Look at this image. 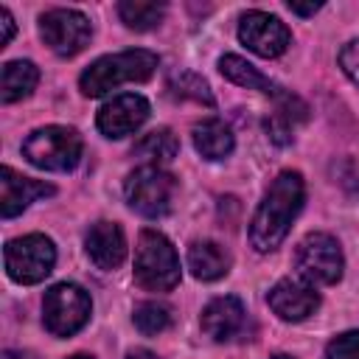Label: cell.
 I'll list each match as a JSON object with an SVG mask.
<instances>
[{
    "instance_id": "6da1fadb",
    "label": "cell",
    "mask_w": 359,
    "mask_h": 359,
    "mask_svg": "<svg viewBox=\"0 0 359 359\" xmlns=\"http://www.w3.org/2000/svg\"><path fill=\"white\" fill-rule=\"evenodd\" d=\"M306 199V182L297 171H280L269 191L264 194L252 222H250V244L258 252H272L286 238L292 222L297 219Z\"/></svg>"
},
{
    "instance_id": "7a4b0ae2",
    "label": "cell",
    "mask_w": 359,
    "mask_h": 359,
    "mask_svg": "<svg viewBox=\"0 0 359 359\" xmlns=\"http://www.w3.org/2000/svg\"><path fill=\"white\" fill-rule=\"evenodd\" d=\"M157 62H160L157 53L143 50V48L101 56L79 76V87H81L84 95L98 98V95H107L109 90H115L118 84L151 79V73L157 70Z\"/></svg>"
},
{
    "instance_id": "3957f363",
    "label": "cell",
    "mask_w": 359,
    "mask_h": 359,
    "mask_svg": "<svg viewBox=\"0 0 359 359\" xmlns=\"http://www.w3.org/2000/svg\"><path fill=\"white\" fill-rule=\"evenodd\" d=\"M135 280L149 292H168L180 283V258L163 233H140L135 247Z\"/></svg>"
},
{
    "instance_id": "277c9868",
    "label": "cell",
    "mask_w": 359,
    "mask_h": 359,
    "mask_svg": "<svg viewBox=\"0 0 359 359\" xmlns=\"http://www.w3.org/2000/svg\"><path fill=\"white\" fill-rule=\"evenodd\" d=\"M81 135L73 126H42L34 129L25 143L22 154L31 165L45 168V171H70L81 160Z\"/></svg>"
},
{
    "instance_id": "5b68a950",
    "label": "cell",
    "mask_w": 359,
    "mask_h": 359,
    "mask_svg": "<svg viewBox=\"0 0 359 359\" xmlns=\"http://www.w3.org/2000/svg\"><path fill=\"white\" fill-rule=\"evenodd\" d=\"M123 194L135 213H140L146 219H157L171 210V202L177 194V180L168 171H163L160 165H140L126 177Z\"/></svg>"
},
{
    "instance_id": "8992f818",
    "label": "cell",
    "mask_w": 359,
    "mask_h": 359,
    "mask_svg": "<svg viewBox=\"0 0 359 359\" xmlns=\"http://www.w3.org/2000/svg\"><path fill=\"white\" fill-rule=\"evenodd\" d=\"M3 261H6V272H8L11 280H17V283H39L53 272L56 247L42 233L20 236V238H11L6 244Z\"/></svg>"
},
{
    "instance_id": "52a82bcc",
    "label": "cell",
    "mask_w": 359,
    "mask_h": 359,
    "mask_svg": "<svg viewBox=\"0 0 359 359\" xmlns=\"http://www.w3.org/2000/svg\"><path fill=\"white\" fill-rule=\"evenodd\" d=\"M90 294L76 283H56L45 292L42 323L53 337H73L90 320Z\"/></svg>"
},
{
    "instance_id": "ba28073f",
    "label": "cell",
    "mask_w": 359,
    "mask_h": 359,
    "mask_svg": "<svg viewBox=\"0 0 359 359\" xmlns=\"http://www.w3.org/2000/svg\"><path fill=\"white\" fill-rule=\"evenodd\" d=\"M294 266L303 280L309 283H337L342 278V250L339 241L328 233H309L300 238L294 250Z\"/></svg>"
},
{
    "instance_id": "9c48e42d",
    "label": "cell",
    "mask_w": 359,
    "mask_h": 359,
    "mask_svg": "<svg viewBox=\"0 0 359 359\" xmlns=\"http://www.w3.org/2000/svg\"><path fill=\"white\" fill-rule=\"evenodd\" d=\"M39 34L53 53L76 56L90 45L93 25L76 8H50L39 17Z\"/></svg>"
},
{
    "instance_id": "30bf717a",
    "label": "cell",
    "mask_w": 359,
    "mask_h": 359,
    "mask_svg": "<svg viewBox=\"0 0 359 359\" xmlns=\"http://www.w3.org/2000/svg\"><path fill=\"white\" fill-rule=\"evenodd\" d=\"M238 39L258 56L264 59H275L280 56L289 42H292V34L289 28L275 17V14H266V11H247L241 14L238 20Z\"/></svg>"
},
{
    "instance_id": "8fae6325",
    "label": "cell",
    "mask_w": 359,
    "mask_h": 359,
    "mask_svg": "<svg viewBox=\"0 0 359 359\" xmlns=\"http://www.w3.org/2000/svg\"><path fill=\"white\" fill-rule=\"evenodd\" d=\"M266 303L269 309L286 320V323H300L306 320L309 314L317 311L320 306V294L317 289L309 283V280H300V278H280L269 294H266Z\"/></svg>"
},
{
    "instance_id": "7c38bea8",
    "label": "cell",
    "mask_w": 359,
    "mask_h": 359,
    "mask_svg": "<svg viewBox=\"0 0 359 359\" xmlns=\"http://www.w3.org/2000/svg\"><path fill=\"white\" fill-rule=\"evenodd\" d=\"M149 118V101L137 93H123L115 95L112 101H107L98 109V129L107 137H126L135 129H140Z\"/></svg>"
},
{
    "instance_id": "4fadbf2b",
    "label": "cell",
    "mask_w": 359,
    "mask_h": 359,
    "mask_svg": "<svg viewBox=\"0 0 359 359\" xmlns=\"http://www.w3.org/2000/svg\"><path fill=\"white\" fill-rule=\"evenodd\" d=\"M53 191H56L53 185L42 182V180L22 177L11 165L0 168V213H3V219H11V216L22 213L39 196H53Z\"/></svg>"
},
{
    "instance_id": "5bb4252c",
    "label": "cell",
    "mask_w": 359,
    "mask_h": 359,
    "mask_svg": "<svg viewBox=\"0 0 359 359\" xmlns=\"http://www.w3.org/2000/svg\"><path fill=\"white\" fill-rule=\"evenodd\" d=\"M84 250L98 269H118L126 258V238L115 222H95L87 230Z\"/></svg>"
},
{
    "instance_id": "9a60e30c",
    "label": "cell",
    "mask_w": 359,
    "mask_h": 359,
    "mask_svg": "<svg viewBox=\"0 0 359 359\" xmlns=\"http://www.w3.org/2000/svg\"><path fill=\"white\" fill-rule=\"evenodd\" d=\"M202 331L216 339V342H227L233 339L241 328H244V306L238 297L233 294H224V297H216L210 300L205 309H202Z\"/></svg>"
},
{
    "instance_id": "2e32d148",
    "label": "cell",
    "mask_w": 359,
    "mask_h": 359,
    "mask_svg": "<svg viewBox=\"0 0 359 359\" xmlns=\"http://www.w3.org/2000/svg\"><path fill=\"white\" fill-rule=\"evenodd\" d=\"M219 73H222L227 81L238 84V87H247V90H258V93H264V95H272L275 101L286 95V93H283L275 81H269L258 67H252L247 59H241V56H236V53H227V56L219 59Z\"/></svg>"
},
{
    "instance_id": "e0dca14e",
    "label": "cell",
    "mask_w": 359,
    "mask_h": 359,
    "mask_svg": "<svg viewBox=\"0 0 359 359\" xmlns=\"http://www.w3.org/2000/svg\"><path fill=\"white\" fill-rule=\"evenodd\" d=\"M191 137H194L196 151H199L205 160H224V157L233 151V146H236L230 126H227L224 121H219V118H205V121H199V123L194 126Z\"/></svg>"
},
{
    "instance_id": "ac0fdd59",
    "label": "cell",
    "mask_w": 359,
    "mask_h": 359,
    "mask_svg": "<svg viewBox=\"0 0 359 359\" xmlns=\"http://www.w3.org/2000/svg\"><path fill=\"white\" fill-rule=\"evenodd\" d=\"M188 269L196 280H219L230 269V255L216 241H194L188 247Z\"/></svg>"
},
{
    "instance_id": "d6986e66",
    "label": "cell",
    "mask_w": 359,
    "mask_h": 359,
    "mask_svg": "<svg viewBox=\"0 0 359 359\" xmlns=\"http://www.w3.org/2000/svg\"><path fill=\"white\" fill-rule=\"evenodd\" d=\"M39 81V70L34 62L28 59H14L3 65V76H0V101L3 104H14L20 98H28L34 93Z\"/></svg>"
},
{
    "instance_id": "ffe728a7",
    "label": "cell",
    "mask_w": 359,
    "mask_h": 359,
    "mask_svg": "<svg viewBox=\"0 0 359 359\" xmlns=\"http://www.w3.org/2000/svg\"><path fill=\"white\" fill-rule=\"evenodd\" d=\"M177 151H180V140H177V135H174L171 129H165V126L146 132V135L135 143V149H132V154L140 157V160H146V165L168 163V160L177 157Z\"/></svg>"
},
{
    "instance_id": "44dd1931",
    "label": "cell",
    "mask_w": 359,
    "mask_h": 359,
    "mask_svg": "<svg viewBox=\"0 0 359 359\" xmlns=\"http://www.w3.org/2000/svg\"><path fill=\"white\" fill-rule=\"evenodd\" d=\"M118 14L129 28L149 31V28L160 25L165 6L163 3H143V0H123V3H118Z\"/></svg>"
},
{
    "instance_id": "7402d4cb",
    "label": "cell",
    "mask_w": 359,
    "mask_h": 359,
    "mask_svg": "<svg viewBox=\"0 0 359 359\" xmlns=\"http://www.w3.org/2000/svg\"><path fill=\"white\" fill-rule=\"evenodd\" d=\"M132 320H135V325H137L140 334L154 337V334H163L171 325V311H168V306H163L157 300H146V303H137L135 306Z\"/></svg>"
},
{
    "instance_id": "603a6c76",
    "label": "cell",
    "mask_w": 359,
    "mask_h": 359,
    "mask_svg": "<svg viewBox=\"0 0 359 359\" xmlns=\"http://www.w3.org/2000/svg\"><path fill=\"white\" fill-rule=\"evenodd\" d=\"M168 90H171V95H177V98H191V101H196V104L213 107V93H210L208 81H205L202 76H196V73H180V76L168 84Z\"/></svg>"
},
{
    "instance_id": "cb8c5ba5",
    "label": "cell",
    "mask_w": 359,
    "mask_h": 359,
    "mask_svg": "<svg viewBox=\"0 0 359 359\" xmlns=\"http://www.w3.org/2000/svg\"><path fill=\"white\" fill-rule=\"evenodd\" d=\"M325 359H359V328L334 337L325 348Z\"/></svg>"
},
{
    "instance_id": "d4e9b609",
    "label": "cell",
    "mask_w": 359,
    "mask_h": 359,
    "mask_svg": "<svg viewBox=\"0 0 359 359\" xmlns=\"http://www.w3.org/2000/svg\"><path fill=\"white\" fill-rule=\"evenodd\" d=\"M264 126H266V135H269V140H272V143H278V146H286V143H292V132H294V123H292L289 118H283L280 112H272V115L264 121Z\"/></svg>"
},
{
    "instance_id": "484cf974",
    "label": "cell",
    "mask_w": 359,
    "mask_h": 359,
    "mask_svg": "<svg viewBox=\"0 0 359 359\" xmlns=\"http://www.w3.org/2000/svg\"><path fill=\"white\" fill-rule=\"evenodd\" d=\"M339 67L345 70V76L359 84V39H351L342 50H339Z\"/></svg>"
},
{
    "instance_id": "4316f807",
    "label": "cell",
    "mask_w": 359,
    "mask_h": 359,
    "mask_svg": "<svg viewBox=\"0 0 359 359\" xmlns=\"http://www.w3.org/2000/svg\"><path fill=\"white\" fill-rule=\"evenodd\" d=\"M14 36V20L8 14V8H0V48H6Z\"/></svg>"
},
{
    "instance_id": "83f0119b",
    "label": "cell",
    "mask_w": 359,
    "mask_h": 359,
    "mask_svg": "<svg viewBox=\"0 0 359 359\" xmlns=\"http://www.w3.org/2000/svg\"><path fill=\"white\" fill-rule=\"evenodd\" d=\"M323 8V3H289V11H294V14H300V17H311L314 11H320Z\"/></svg>"
},
{
    "instance_id": "f1b7e54d",
    "label": "cell",
    "mask_w": 359,
    "mask_h": 359,
    "mask_svg": "<svg viewBox=\"0 0 359 359\" xmlns=\"http://www.w3.org/2000/svg\"><path fill=\"white\" fill-rule=\"evenodd\" d=\"M126 359H160V356L154 351H149V348H132L126 353Z\"/></svg>"
},
{
    "instance_id": "f546056e",
    "label": "cell",
    "mask_w": 359,
    "mask_h": 359,
    "mask_svg": "<svg viewBox=\"0 0 359 359\" xmlns=\"http://www.w3.org/2000/svg\"><path fill=\"white\" fill-rule=\"evenodd\" d=\"M3 359H34V353H28V351H6Z\"/></svg>"
},
{
    "instance_id": "4dcf8cb0",
    "label": "cell",
    "mask_w": 359,
    "mask_h": 359,
    "mask_svg": "<svg viewBox=\"0 0 359 359\" xmlns=\"http://www.w3.org/2000/svg\"><path fill=\"white\" fill-rule=\"evenodd\" d=\"M269 359H292V356H286V353H275V356H269Z\"/></svg>"
},
{
    "instance_id": "1f68e13d",
    "label": "cell",
    "mask_w": 359,
    "mask_h": 359,
    "mask_svg": "<svg viewBox=\"0 0 359 359\" xmlns=\"http://www.w3.org/2000/svg\"><path fill=\"white\" fill-rule=\"evenodd\" d=\"M70 359H90V356H84V353H76V356H70Z\"/></svg>"
}]
</instances>
